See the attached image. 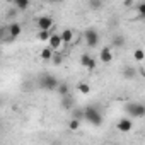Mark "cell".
I'll list each match as a JSON object with an SVG mask.
<instances>
[{"instance_id":"6da1fadb","label":"cell","mask_w":145,"mask_h":145,"mask_svg":"<svg viewBox=\"0 0 145 145\" xmlns=\"http://www.w3.org/2000/svg\"><path fill=\"white\" fill-rule=\"evenodd\" d=\"M84 120H87V121H89V123H92L94 126H99V125L103 123V114L99 113V109H97V108L89 106V108H86V109H84Z\"/></svg>"},{"instance_id":"7a4b0ae2","label":"cell","mask_w":145,"mask_h":145,"mask_svg":"<svg viewBox=\"0 0 145 145\" xmlns=\"http://www.w3.org/2000/svg\"><path fill=\"white\" fill-rule=\"evenodd\" d=\"M58 84H60V80H58L55 75H51V74H44V75L39 79V86H41L43 89H46V91H56Z\"/></svg>"},{"instance_id":"3957f363","label":"cell","mask_w":145,"mask_h":145,"mask_svg":"<svg viewBox=\"0 0 145 145\" xmlns=\"http://www.w3.org/2000/svg\"><path fill=\"white\" fill-rule=\"evenodd\" d=\"M126 113L131 114V118H143L145 116V106L142 103H131V104H126Z\"/></svg>"},{"instance_id":"277c9868","label":"cell","mask_w":145,"mask_h":145,"mask_svg":"<svg viewBox=\"0 0 145 145\" xmlns=\"http://www.w3.org/2000/svg\"><path fill=\"white\" fill-rule=\"evenodd\" d=\"M84 38H86V43H87L91 48L97 46V43H99V34H97V31H96L94 27H89V29L84 33Z\"/></svg>"},{"instance_id":"5b68a950","label":"cell","mask_w":145,"mask_h":145,"mask_svg":"<svg viewBox=\"0 0 145 145\" xmlns=\"http://www.w3.org/2000/svg\"><path fill=\"white\" fill-rule=\"evenodd\" d=\"M36 26H38L39 31H50L53 27V19L50 16H41V17L36 19Z\"/></svg>"},{"instance_id":"8992f818","label":"cell","mask_w":145,"mask_h":145,"mask_svg":"<svg viewBox=\"0 0 145 145\" xmlns=\"http://www.w3.org/2000/svg\"><path fill=\"white\" fill-rule=\"evenodd\" d=\"M7 33H9V38H10V39H16V38L21 36V33H22V26H21L19 22H12V24L7 26Z\"/></svg>"},{"instance_id":"52a82bcc","label":"cell","mask_w":145,"mask_h":145,"mask_svg":"<svg viewBox=\"0 0 145 145\" xmlns=\"http://www.w3.org/2000/svg\"><path fill=\"white\" fill-rule=\"evenodd\" d=\"M116 128H118L121 133H128V131H131L133 123H131V120H130V118H123V120H120V121L116 123Z\"/></svg>"},{"instance_id":"ba28073f","label":"cell","mask_w":145,"mask_h":145,"mask_svg":"<svg viewBox=\"0 0 145 145\" xmlns=\"http://www.w3.org/2000/svg\"><path fill=\"white\" fill-rule=\"evenodd\" d=\"M80 65L86 67V68H89V70H94V68H96V60H94L91 55L84 53V55L80 56Z\"/></svg>"},{"instance_id":"9c48e42d","label":"cell","mask_w":145,"mask_h":145,"mask_svg":"<svg viewBox=\"0 0 145 145\" xmlns=\"http://www.w3.org/2000/svg\"><path fill=\"white\" fill-rule=\"evenodd\" d=\"M48 41H50V48H51V50H56V48H60V44H61L60 34H51Z\"/></svg>"},{"instance_id":"30bf717a","label":"cell","mask_w":145,"mask_h":145,"mask_svg":"<svg viewBox=\"0 0 145 145\" xmlns=\"http://www.w3.org/2000/svg\"><path fill=\"white\" fill-rule=\"evenodd\" d=\"M101 60H103L104 63H109V61L113 60V53H111L109 48H103V50H101Z\"/></svg>"},{"instance_id":"8fae6325","label":"cell","mask_w":145,"mask_h":145,"mask_svg":"<svg viewBox=\"0 0 145 145\" xmlns=\"http://www.w3.org/2000/svg\"><path fill=\"white\" fill-rule=\"evenodd\" d=\"M72 38H74V33H72L70 29H65V31L60 34V39H61V43H70V41H72Z\"/></svg>"},{"instance_id":"7c38bea8","label":"cell","mask_w":145,"mask_h":145,"mask_svg":"<svg viewBox=\"0 0 145 145\" xmlns=\"http://www.w3.org/2000/svg\"><path fill=\"white\" fill-rule=\"evenodd\" d=\"M72 104H74V101H72L70 96H63V97H61V106H63L65 109H72Z\"/></svg>"},{"instance_id":"4fadbf2b","label":"cell","mask_w":145,"mask_h":145,"mask_svg":"<svg viewBox=\"0 0 145 145\" xmlns=\"http://www.w3.org/2000/svg\"><path fill=\"white\" fill-rule=\"evenodd\" d=\"M14 5H16V9H19V10H26V9L29 7V2H27V0H16Z\"/></svg>"},{"instance_id":"5bb4252c","label":"cell","mask_w":145,"mask_h":145,"mask_svg":"<svg viewBox=\"0 0 145 145\" xmlns=\"http://www.w3.org/2000/svg\"><path fill=\"white\" fill-rule=\"evenodd\" d=\"M56 91L60 92V96L63 97V96H68V86L65 84V82H60L58 84V87H56Z\"/></svg>"},{"instance_id":"9a60e30c","label":"cell","mask_w":145,"mask_h":145,"mask_svg":"<svg viewBox=\"0 0 145 145\" xmlns=\"http://www.w3.org/2000/svg\"><path fill=\"white\" fill-rule=\"evenodd\" d=\"M51 56H53V50H51L50 46L41 51V58H43V60H51Z\"/></svg>"},{"instance_id":"2e32d148","label":"cell","mask_w":145,"mask_h":145,"mask_svg":"<svg viewBox=\"0 0 145 145\" xmlns=\"http://www.w3.org/2000/svg\"><path fill=\"white\" fill-rule=\"evenodd\" d=\"M79 92H82V94H91V86L86 84V82H80V84H79Z\"/></svg>"},{"instance_id":"e0dca14e","label":"cell","mask_w":145,"mask_h":145,"mask_svg":"<svg viewBox=\"0 0 145 145\" xmlns=\"http://www.w3.org/2000/svg\"><path fill=\"white\" fill-rule=\"evenodd\" d=\"M68 128H70V130H74V131H75V130H79V128H80V121L72 118V120H70V123H68Z\"/></svg>"},{"instance_id":"ac0fdd59","label":"cell","mask_w":145,"mask_h":145,"mask_svg":"<svg viewBox=\"0 0 145 145\" xmlns=\"http://www.w3.org/2000/svg\"><path fill=\"white\" fill-rule=\"evenodd\" d=\"M51 60H53V63L60 65V63L63 61V55H61V53H56V55H53V56H51Z\"/></svg>"},{"instance_id":"d6986e66","label":"cell","mask_w":145,"mask_h":145,"mask_svg":"<svg viewBox=\"0 0 145 145\" xmlns=\"http://www.w3.org/2000/svg\"><path fill=\"white\" fill-rule=\"evenodd\" d=\"M72 113H74V120H79L80 121L84 118V111H80V109H74Z\"/></svg>"},{"instance_id":"ffe728a7","label":"cell","mask_w":145,"mask_h":145,"mask_svg":"<svg viewBox=\"0 0 145 145\" xmlns=\"http://www.w3.org/2000/svg\"><path fill=\"white\" fill-rule=\"evenodd\" d=\"M50 36H51L50 31H39V39H41V41H48Z\"/></svg>"},{"instance_id":"44dd1931","label":"cell","mask_w":145,"mask_h":145,"mask_svg":"<svg viewBox=\"0 0 145 145\" xmlns=\"http://www.w3.org/2000/svg\"><path fill=\"white\" fill-rule=\"evenodd\" d=\"M133 75H135V70H133L131 67H126V68H125V77L130 79V77H133Z\"/></svg>"},{"instance_id":"7402d4cb","label":"cell","mask_w":145,"mask_h":145,"mask_svg":"<svg viewBox=\"0 0 145 145\" xmlns=\"http://www.w3.org/2000/svg\"><path fill=\"white\" fill-rule=\"evenodd\" d=\"M113 44H114V46H123V44H125L123 36H116V38H114V41H113Z\"/></svg>"},{"instance_id":"603a6c76","label":"cell","mask_w":145,"mask_h":145,"mask_svg":"<svg viewBox=\"0 0 145 145\" xmlns=\"http://www.w3.org/2000/svg\"><path fill=\"white\" fill-rule=\"evenodd\" d=\"M103 5V2H99V0H91V2H89V7L91 9H99Z\"/></svg>"},{"instance_id":"cb8c5ba5","label":"cell","mask_w":145,"mask_h":145,"mask_svg":"<svg viewBox=\"0 0 145 145\" xmlns=\"http://www.w3.org/2000/svg\"><path fill=\"white\" fill-rule=\"evenodd\" d=\"M133 56H135V60L142 61V60H143V50H137V51L133 53Z\"/></svg>"},{"instance_id":"d4e9b609","label":"cell","mask_w":145,"mask_h":145,"mask_svg":"<svg viewBox=\"0 0 145 145\" xmlns=\"http://www.w3.org/2000/svg\"><path fill=\"white\" fill-rule=\"evenodd\" d=\"M138 14H140V16L145 14V2H140V4H138Z\"/></svg>"}]
</instances>
